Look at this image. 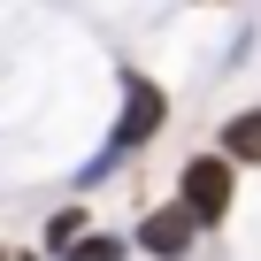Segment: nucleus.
Instances as JSON below:
<instances>
[{"instance_id":"f257e3e1","label":"nucleus","mask_w":261,"mask_h":261,"mask_svg":"<svg viewBox=\"0 0 261 261\" xmlns=\"http://www.w3.org/2000/svg\"><path fill=\"white\" fill-rule=\"evenodd\" d=\"M162 123H169V92L154 85V77H139V69H130L123 77V108H115V130H108V139H100V154L77 169V192H92L100 177H115L130 154H139V146H154L162 139Z\"/></svg>"},{"instance_id":"f03ea898","label":"nucleus","mask_w":261,"mask_h":261,"mask_svg":"<svg viewBox=\"0 0 261 261\" xmlns=\"http://www.w3.org/2000/svg\"><path fill=\"white\" fill-rule=\"evenodd\" d=\"M177 207L200 223V230H223V215L238 207V162L230 154H185V169H177Z\"/></svg>"},{"instance_id":"7ed1b4c3","label":"nucleus","mask_w":261,"mask_h":261,"mask_svg":"<svg viewBox=\"0 0 261 261\" xmlns=\"http://www.w3.org/2000/svg\"><path fill=\"white\" fill-rule=\"evenodd\" d=\"M192 238H200V223H192L177 200H162V207H146L139 223H130V246H139L146 261H185V253H192Z\"/></svg>"},{"instance_id":"20e7f679","label":"nucleus","mask_w":261,"mask_h":261,"mask_svg":"<svg viewBox=\"0 0 261 261\" xmlns=\"http://www.w3.org/2000/svg\"><path fill=\"white\" fill-rule=\"evenodd\" d=\"M215 154H230L238 169H261V108L223 115V130H215Z\"/></svg>"},{"instance_id":"39448f33","label":"nucleus","mask_w":261,"mask_h":261,"mask_svg":"<svg viewBox=\"0 0 261 261\" xmlns=\"http://www.w3.org/2000/svg\"><path fill=\"white\" fill-rule=\"evenodd\" d=\"M92 230H100V223H92V207H85V200H69V207H54V215H46L39 253H46V261H62V253H69L77 238H92Z\"/></svg>"},{"instance_id":"423d86ee","label":"nucleus","mask_w":261,"mask_h":261,"mask_svg":"<svg viewBox=\"0 0 261 261\" xmlns=\"http://www.w3.org/2000/svg\"><path fill=\"white\" fill-rule=\"evenodd\" d=\"M62 261H130V238H123V230H92V238H77Z\"/></svg>"},{"instance_id":"0eeeda50","label":"nucleus","mask_w":261,"mask_h":261,"mask_svg":"<svg viewBox=\"0 0 261 261\" xmlns=\"http://www.w3.org/2000/svg\"><path fill=\"white\" fill-rule=\"evenodd\" d=\"M0 261H46L39 246H0Z\"/></svg>"}]
</instances>
